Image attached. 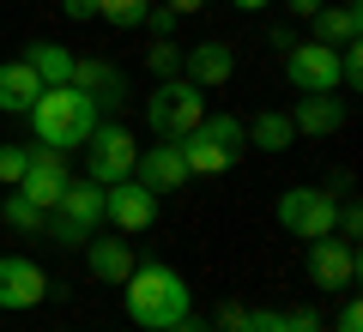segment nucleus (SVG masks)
<instances>
[{
    "label": "nucleus",
    "mask_w": 363,
    "mask_h": 332,
    "mask_svg": "<svg viewBox=\"0 0 363 332\" xmlns=\"http://www.w3.org/2000/svg\"><path fill=\"white\" fill-rule=\"evenodd\" d=\"M121 308H128V320L140 332H169L188 308H194V290H188V278H182L176 266L145 260V266H133L128 284H121Z\"/></svg>",
    "instance_id": "obj_1"
},
{
    "label": "nucleus",
    "mask_w": 363,
    "mask_h": 332,
    "mask_svg": "<svg viewBox=\"0 0 363 332\" xmlns=\"http://www.w3.org/2000/svg\"><path fill=\"white\" fill-rule=\"evenodd\" d=\"M25 115H30V127H37V139L55 145V151H73V145H85L91 133H97V103L79 85H43V97L30 103Z\"/></svg>",
    "instance_id": "obj_2"
},
{
    "label": "nucleus",
    "mask_w": 363,
    "mask_h": 332,
    "mask_svg": "<svg viewBox=\"0 0 363 332\" xmlns=\"http://www.w3.org/2000/svg\"><path fill=\"white\" fill-rule=\"evenodd\" d=\"M104 230V181H67L61 200L49 205V217H43V236L61 248H85L91 236Z\"/></svg>",
    "instance_id": "obj_3"
},
{
    "label": "nucleus",
    "mask_w": 363,
    "mask_h": 332,
    "mask_svg": "<svg viewBox=\"0 0 363 332\" xmlns=\"http://www.w3.org/2000/svg\"><path fill=\"white\" fill-rule=\"evenodd\" d=\"M176 145H182L188 176H224V169L248 151V127H242L236 115H206L194 133H182Z\"/></svg>",
    "instance_id": "obj_4"
},
{
    "label": "nucleus",
    "mask_w": 363,
    "mask_h": 332,
    "mask_svg": "<svg viewBox=\"0 0 363 332\" xmlns=\"http://www.w3.org/2000/svg\"><path fill=\"white\" fill-rule=\"evenodd\" d=\"M200 121H206V91L194 85V79H157V91L145 97V127L157 133V139H182V133H194Z\"/></svg>",
    "instance_id": "obj_5"
},
{
    "label": "nucleus",
    "mask_w": 363,
    "mask_h": 332,
    "mask_svg": "<svg viewBox=\"0 0 363 332\" xmlns=\"http://www.w3.org/2000/svg\"><path fill=\"white\" fill-rule=\"evenodd\" d=\"M279 224H285L297 242H321V236H333L339 205H333V193H321V188H291V193H279Z\"/></svg>",
    "instance_id": "obj_6"
},
{
    "label": "nucleus",
    "mask_w": 363,
    "mask_h": 332,
    "mask_svg": "<svg viewBox=\"0 0 363 332\" xmlns=\"http://www.w3.org/2000/svg\"><path fill=\"white\" fill-rule=\"evenodd\" d=\"M285 79H291V91H303V97L339 91V49H327V42H291L285 49Z\"/></svg>",
    "instance_id": "obj_7"
},
{
    "label": "nucleus",
    "mask_w": 363,
    "mask_h": 332,
    "mask_svg": "<svg viewBox=\"0 0 363 332\" xmlns=\"http://www.w3.org/2000/svg\"><path fill=\"white\" fill-rule=\"evenodd\" d=\"M104 224H116L121 236L152 230V224H157V193L145 188V181H133V176L109 181V188H104Z\"/></svg>",
    "instance_id": "obj_8"
},
{
    "label": "nucleus",
    "mask_w": 363,
    "mask_h": 332,
    "mask_svg": "<svg viewBox=\"0 0 363 332\" xmlns=\"http://www.w3.org/2000/svg\"><path fill=\"white\" fill-rule=\"evenodd\" d=\"M133 157H140L133 133H128V127H104V121H97V133L85 139V176L109 188V181L133 176Z\"/></svg>",
    "instance_id": "obj_9"
},
{
    "label": "nucleus",
    "mask_w": 363,
    "mask_h": 332,
    "mask_svg": "<svg viewBox=\"0 0 363 332\" xmlns=\"http://www.w3.org/2000/svg\"><path fill=\"white\" fill-rule=\"evenodd\" d=\"M67 181H73V169H67V151H55V145H30L25 176H18V193H25L30 205H43V212H49V205L61 200Z\"/></svg>",
    "instance_id": "obj_10"
},
{
    "label": "nucleus",
    "mask_w": 363,
    "mask_h": 332,
    "mask_svg": "<svg viewBox=\"0 0 363 332\" xmlns=\"http://www.w3.org/2000/svg\"><path fill=\"white\" fill-rule=\"evenodd\" d=\"M357 272H363V260H357L351 242H333V236L309 242V284H315V290H351Z\"/></svg>",
    "instance_id": "obj_11"
},
{
    "label": "nucleus",
    "mask_w": 363,
    "mask_h": 332,
    "mask_svg": "<svg viewBox=\"0 0 363 332\" xmlns=\"http://www.w3.org/2000/svg\"><path fill=\"white\" fill-rule=\"evenodd\" d=\"M49 296V272L25 254H0V308H37Z\"/></svg>",
    "instance_id": "obj_12"
},
{
    "label": "nucleus",
    "mask_w": 363,
    "mask_h": 332,
    "mask_svg": "<svg viewBox=\"0 0 363 332\" xmlns=\"http://www.w3.org/2000/svg\"><path fill=\"white\" fill-rule=\"evenodd\" d=\"M133 181H145L152 193H169L188 181V164H182V145L164 139V145H145L140 157H133Z\"/></svg>",
    "instance_id": "obj_13"
},
{
    "label": "nucleus",
    "mask_w": 363,
    "mask_h": 332,
    "mask_svg": "<svg viewBox=\"0 0 363 332\" xmlns=\"http://www.w3.org/2000/svg\"><path fill=\"white\" fill-rule=\"evenodd\" d=\"M230 73H236V49L230 42H194V49L182 55V79H194L200 91L230 85Z\"/></svg>",
    "instance_id": "obj_14"
},
{
    "label": "nucleus",
    "mask_w": 363,
    "mask_h": 332,
    "mask_svg": "<svg viewBox=\"0 0 363 332\" xmlns=\"http://www.w3.org/2000/svg\"><path fill=\"white\" fill-rule=\"evenodd\" d=\"M67 85H79L91 103H97V109H116V103H128V79H121L109 61H73V79H67Z\"/></svg>",
    "instance_id": "obj_15"
},
{
    "label": "nucleus",
    "mask_w": 363,
    "mask_h": 332,
    "mask_svg": "<svg viewBox=\"0 0 363 332\" xmlns=\"http://www.w3.org/2000/svg\"><path fill=\"white\" fill-rule=\"evenodd\" d=\"M43 97V79L30 73V61H0V115H25Z\"/></svg>",
    "instance_id": "obj_16"
},
{
    "label": "nucleus",
    "mask_w": 363,
    "mask_h": 332,
    "mask_svg": "<svg viewBox=\"0 0 363 332\" xmlns=\"http://www.w3.org/2000/svg\"><path fill=\"white\" fill-rule=\"evenodd\" d=\"M363 37V6L357 0H339V6H321L315 13V42H327V49H345V42Z\"/></svg>",
    "instance_id": "obj_17"
},
{
    "label": "nucleus",
    "mask_w": 363,
    "mask_h": 332,
    "mask_svg": "<svg viewBox=\"0 0 363 332\" xmlns=\"http://www.w3.org/2000/svg\"><path fill=\"white\" fill-rule=\"evenodd\" d=\"M85 266H91V278H104V284H128L133 248H128V242H104V236H91V242H85Z\"/></svg>",
    "instance_id": "obj_18"
},
{
    "label": "nucleus",
    "mask_w": 363,
    "mask_h": 332,
    "mask_svg": "<svg viewBox=\"0 0 363 332\" xmlns=\"http://www.w3.org/2000/svg\"><path fill=\"white\" fill-rule=\"evenodd\" d=\"M291 127L297 133H339L345 127V97H333V91H327V97H303L297 115H291Z\"/></svg>",
    "instance_id": "obj_19"
},
{
    "label": "nucleus",
    "mask_w": 363,
    "mask_h": 332,
    "mask_svg": "<svg viewBox=\"0 0 363 332\" xmlns=\"http://www.w3.org/2000/svg\"><path fill=\"white\" fill-rule=\"evenodd\" d=\"M25 61H30V73H37L43 85H67V79H73V55H67L61 42H49V37L25 42Z\"/></svg>",
    "instance_id": "obj_20"
},
{
    "label": "nucleus",
    "mask_w": 363,
    "mask_h": 332,
    "mask_svg": "<svg viewBox=\"0 0 363 332\" xmlns=\"http://www.w3.org/2000/svg\"><path fill=\"white\" fill-rule=\"evenodd\" d=\"M291 139H297V127H291V115H279V109H267V115H255V127H248V145H260V151H291Z\"/></svg>",
    "instance_id": "obj_21"
},
{
    "label": "nucleus",
    "mask_w": 363,
    "mask_h": 332,
    "mask_svg": "<svg viewBox=\"0 0 363 332\" xmlns=\"http://www.w3.org/2000/svg\"><path fill=\"white\" fill-rule=\"evenodd\" d=\"M0 217H6V230H18V236H43V217H49V212H43V205H30L25 200V193H6V200H0Z\"/></svg>",
    "instance_id": "obj_22"
},
{
    "label": "nucleus",
    "mask_w": 363,
    "mask_h": 332,
    "mask_svg": "<svg viewBox=\"0 0 363 332\" xmlns=\"http://www.w3.org/2000/svg\"><path fill=\"white\" fill-rule=\"evenodd\" d=\"M97 6V18H109V25H121V30H133V25H145V0H91Z\"/></svg>",
    "instance_id": "obj_23"
},
{
    "label": "nucleus",
    "mask_w": 363,
    "mask_h": 332,
    "mask_svg": "<svg viewBox=\"0 0 363 332\" xmlns=\"http://www.w3.org/2000/svg\"><path fill=\"white\" fill-rule=\"evenodd\" d=\"M145 61H152V73H157V79H176V73H182V49H176L169 37H157Z\"/></svg>",
    "instance_id": "obj_24"
},
{
    "label": "nucleus",
    "mask_w": 363,
    "mask_h": 332,
    "mask_svg": "<svg viewBox=\"0 0 363 332\" xmlns=\"http://www.w3.org/2000/svg\"><path fill=\"white\" fill-rule=\"evenodd\" d=\"M25 145H0V188H18V176H25Z\"/></svg>",
    "instance_id": "obj_25"
},
{
    "label": "nucleus",
    "mask_w": 363,
    "mask_h": 332,
    "mask_svg": "<svg viewBox=\"0 0 363 332\" xmlns=\"http://www.w3.org/2000/svg\"><path fill=\"white\" fill-rule=\"evenodd\" d=\"M248 332H291V320L279 314V308H255V314H248Z\"/></svg>",
    "instance_id": "obj_26"
},
{
    "label": "nucleus",
    "mask_w": 363,
    "mask_h": 332,
    "mask_svg": "<svg viewBox=\"0 0 363 332\" xmlns=\"http://www.w3.org/2000/svg\"><path fill=\"white\" fill-rule=\"evenodd\" d=\"M248 314H255V308H242V302H224V308H218V332H248Z\"/></svg>",
    "instance_id": "obj_27"
},
{
    "label": "nucleus",
    "mask_w": 363,
    "mask_h": 332,
    "mask_svg": "<svg viewBox=\"0 0 363 332\" xmlns=\"http://www.w3.org/2000/svg\"><path fill=\"white\" fill-rule=\"evenodd\" d=\"M285 320H291V332H321V314L315 308H285Z\"/></svg>",
    "instance_id": "obj_28"
},
{
    "label": "nucleus",
    "mask_w": 363,
    "mask_h": 332,
    "mask_svg": "<svg viewBox=\"0 0 363 332\" xmlns=\"http://www.w3.org/2000/svg\"><path fill=\"white\" fill-rule=\"evenodd\" d=\"M333 332H363V308H357V296H345V308H339V326Z\"/></svg>",
    "instance_id": "obj_29"
},
{
    "label": "nucleus",
    "mask_w": 363,
    "mask_h": 332,
    "mask_svg": "<svg viewBox=\"0 0 363 332\" xmlns=\"http://www.w3.org/2000/svg\"><path fill=\"white\" fill-rule=\"evenodd\" d=\"M61 13L73 18V25H85V18H97V6H91V0H61Z\"/></svg>",
    "instance_id": "obj_30"
},
{
    "label": "nucleus",
    "mask_w": 363,
    "mask_h": 332,
    "mask_svg": "<svg viewBox=\"0 0 363 332\" xmlns=\"http://www.w3.org/2000/svg\"><path fill=\"white\" fill-rule=\"evenodd\" d=\"M285 6H291V13H297V18H315V13H321V6H327V0H285Z\"/></svg>",
    "instance_id": "obj_31"
},
{
    "label": "nucleus",
    "mask_w": 363,
    "mask_h": 332,
    "mask_svg": "<svg viewBox=\"0 0 363 332\" xmlns=\"http://www.w3.org/2000/svg\"><path fill=\"white\" fill-rule=\"evenodd\" d=\"M145 25H152V30H169V25H176V13H169V6H157V13H145Z\"/></svg>",
    "instance_id": "obj_32"
},
{
    "label": "nucleus",
    "mask_w": 363,
    "mask_h": 332,
    "mask_svg": "<svg viewBox=\"0 0 363 332\" xmlns=\"http://www.w3.org/2000/svg\"><path fill=\"white\" fill-rule=\"evenodd\" d=\"M164 6H169V13L182 18V13H200V6H206V0H164Z\"/></svg>",
    "instance_id": "obj_33"
},
{
    "label": "nucleus",
    "mask_w": 363,
    "mask_h": 332,
    "mask_svg": "<svg viewBox=\"0 0 363 332\" xmlns=\"http://www.w3.org/2000/svg\"><path fill=\"white\" fill-rule=\"evenodd\" d=\"M169 332H206V326H200L194 314H182V320H176V326H169Z\"/></svg>",
    "instance_id": "obj_34"
},
{
    "label": "nucleus",
    "mask_w": 363,
    "mask_h": 332,
    "mask_svg": "<svg viewBox=\"0 0 363 332\" xmlns=\"http://www.w3.org/2000/svg\"><path fill=\"white\" fill-rule=\"evenodd\" d=\"M236 6H242V13H260V6H267V0H236Z\"/></svg>",
    "instance_id": "obj_35"
}]
</instances>
